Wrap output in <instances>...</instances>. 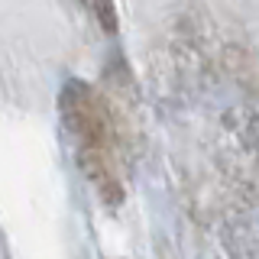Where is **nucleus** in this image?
Segmentation results:
<instances>
[{
  "mask_svg": "<svg viewBox=\"0 0 259 259\" xmlns=\"http://www.w3.org/2000/svg\"><path fill=\"white\" fill-rule=\"evenodd\" d=\"M81 4L91 10V16L101 23V29L117 32V7H113V0H81Z\"/></svg>",
  "mask_w": 259,
  "mask_h": 259,
  "instance_id": "nucleus-2",
  "label": "nucleus"
},
{
  "mask_svg": "<svg viewBox=\"0 0 259 259\" xmlns=\"http://www.w3.org/2000/svg\"><path fill=\"white\" fill-rule=\"evenodd\" d=\"M62 117L68 136L75 143V159L97 191L110 201L123 198V172H120V149L113 133L110 113L104 101L88 84L71 81L62 91Z\"/></svg>",
  "mask_w": 259,
  "mask_h": 259,
  "instance_id": "nucleus-1",
  "label": "nucleus"
}]
</instances>
